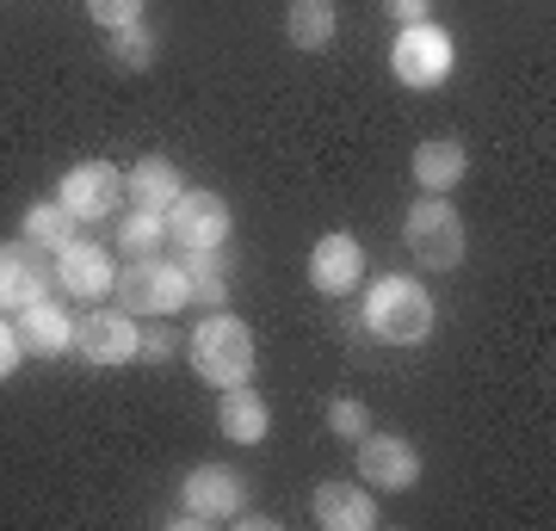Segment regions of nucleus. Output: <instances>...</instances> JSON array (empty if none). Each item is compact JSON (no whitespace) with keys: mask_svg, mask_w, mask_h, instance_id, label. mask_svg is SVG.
Returning <instances> with one entry per match:
<instances>
[{"mask_svg":"<svg viewBox=\"0 0 556 531\" xmlns=\"http://www.w3.org/2000/svg\"><path fill=\"white\" fill-rule=\"evenodd\" d=\"M167 241L179 254L186 248H223L229 241V204L223 192H179L167 204Z\"/></svg>","mask_w":556,"mask_h":531,"instance_id":"nucleus-10","label":"nucleus"},{"mask_svg":"<svg viewBox=\"0 0 556 531\" xmlns=\"http://www.w3.org/2000/svg\"><path fill=\"white\" fill-rule=\"evenodd\" d=\"M112 56L124 62V68H155V31H149V25H118V31H112Z\"/></svg>","mask_w":556,"mask_h":531,"instance_id":"nucleus-22","label":"nucleus"},{"mask_svg":"<svg viewBox=\"0 0 556 531\" xmlns=\"http://www.w3.org/2000/svg\"><path fill=\"white\" fill-rule=\"evenodd\" d=\"M464 174H470V155H464L457 137H433V142L415 149V179L427 186V192H452Z\"/></svg>","mask_w":556,"mask_h":531,"instance_id":"nucleus-19","label":"nucleus"},{"mask_svg":"<svg viewBox=\"0 0 556 531\" xmlns=\"http://www.w3.org/2000/svg\"><path fill=\"white\" fill-rule=\"evenodd\" d=\"M217 427H223L229 445H260V439L273 433V408H266V395L236 383V390H223V402H217Z\"/></svg>","mask_w":556,"mask_h":531,"instance_id":"nucleus-16","label":"nucleus"},{"mask_svg":"<svg viewBox=\"0 0 556 531\" xmlns=\"http://www.w3.org/2000/svg\"><path fill=\"white\" fill-rule=\"evenodd\" d=\"M179 192H186V179H179V167L167 155H142L137 167L124 174V198L142 204V211H167Z\"/></svg>","mask_w":556,"mask_h":531,"instance_id":"nucleus-17","label":"nucleus"},{"mask_svg":"<svg viewBox=\"0 0 556 531\" xmlns=\"http://www.w3.org/2000/svg\"><path fill=\"white\" fill-rule=\"evenodd\" d=\"M365 328L390 346H420V340L433 334V296L420 278H378L371 296H365Z\"/></svg>","mask_w":556,"mask_h":531,"instance_id":"nucleus-3","label":"nucleus"},{"mask_svg":"<svg viewBox=\"0 0 556 531\" xmlns=\"http://www.w3.org/2000/svg\"><path fill=\"white\" fill-rule=\"evenodd\" d=\"M137 340H142V328H137V315L130 309H93L75 321V353L87 358V365H130L137 358Z\"/></svg>","mask_w":556,"mask_h":531,"instance_id":"nucleus-8","label":"nucleus"},{"mask_svg":"<svg viewBox=\"0 0 556 531\" xmlns=\"http://www.w3.org/2000/svg\"><path fill=\"white\" fill-rule=\"evenodd\" d=\"M112 296H118V309L142 315H179L192 303V273L179 266V260H161V254H130V266H118L112 278Z\"/></svg>","mask_w":556,"mask_h":531,"instance_id":"nucleus-2","label":"nucleus"},{"mask_svg":"<svg viewBox=\"0 0 556 531\" xmlns=\"http://www.w3.org/2000/svg\"><path fill=\"white\" fill-rule=\"evenodd\" d=\"M402 241H408L415 266H427V273H452V266H464V254H470L464 217H457V204L445 192L420 198L415 211L402 217Z\"/></svg>","mask_w":556,"mask_h":531,"instance_id":"nucleus-4","label":"nucleus"},{"mask_svg":"<svg viewBox=\"0 0 556 531\" xmlns=\"http://www.w3.org/2000/svg\"><path fill=\"white\" fill-rule=\"evenodd\" d=\"M457 62V43L445 25L420 20V25H396V50H390V68H396L402 87H439L452 75Z\"/></svg>","mask_w":556,"mask_h":531,"instance_id":"nucleus-6","label":"nucleus"},{"mask_svg":"<svg viewBox=\"0 0 556 531\" xmlns=\"http://www.w3.org/2000/svg\"><path fill=\"white\" fill-rule=\"evenodd\" d=\"M20 358H25V346H20V334H13V321L0 315V377L20 371Z\"/></svg>","mask_w":556,"mask_h":531,"instance_id":"nucleus-27","label":"nucleus"},{"mask_svg":"<svg viewBox=\"0 0 556 531\" xmlns=\"http://www.w3.org/2000/svg\"><path fill=\"white\" fill-rule=\"evenodd\" d=\"M112 278H118V266H112V254H105L100 241H68V248H56V285L68 296H87V303H100V296H112Z\"/></svg>","mask_w":556,"mask_h":531,"instance_id":"nucleus-11","label":"nucleus"},{"mask_svg":"<svg viewBox=\"0 0 556 531\" xmlns=\"http://www.w3.org/2000/svg\"><path fill=\"white\" fill-rule=\"evenodd\" d=\"M358 278H365V248H358V236L334 229V236H321L316 248H309V285H316L321 296H346Z\"/></svg>","mask_w":556,"mask_h":531,"instance_id":"nucleus-13","label":"nucleus"},{"mask_svg":"<svg viewBox=\"0 0 556 531\" xmlns=\"http://www.w3.org/2000/svg\"><path fill=\"white\" fill-rule=\"evenodd\" d=\"M383 13L396 25H420V20H433V0H383Z\"/></svg>","mask_w":556,"mask_h":531,"instance_id":"nucleus-28","label":"nucleus"},{"mask_svg":"<svg viewBox=\"0 0 556 531\" xmlns=\"http://www.w3.org/2000/svg\"><path fill=\"white\" fill-rule=\"evenodd\" d=\"M309 513H316V526H328V531H371L383 519L378 494H365V482H346V476L321 482L316 501H309Z\"/></svg>","mask_w":556,"mask_h":531,"instance_id":"nucleus-15","label":"nucleus"},{"mask_svg":"<svg viewBox=\"0 0 556 531\" xmlns=\"http://www.w3.org/2000/svg\"><path fill=\"white\" fill-rule=\"evenodd\" d=\"M353 445H358V482H365V489L402 494V489L420 482V452L402 433H365V439H353Z\"/></svg>","mask_w":556,"mask_h":531,"instance_id":"nucleus-9","label":"nucleus"},{"mask_svg":"<svg viewBox=\"0 0 556 531\" xmlns=\"http://www.w3.org/2000/svg\"><path fill=\"white\" fill-rule=\"evenodd\" d=\"M20 229H25V241H31V248H43V254H50V248H68V241H75V217L62 211L56 198H38V204L25 211Z\"/></svg>","mask_w":556,"mask_h":531,"instance_id":"nucleus-20","label":"nucleus"},{"mask_svg":"<svg viewBox=\"0 0 556 531\" xmlns=\"http://www.w3.org/2000/svg\"><path fill=\"white\" fill-rule=\"evenodd\" d=\"M43 291H50V260H43V248H31V241L0 248V315L7 309L20 315L25 303H38Z\"/></svg>","mask_w":556,"mask_h":531,"instance_id":"nucleus-14","label":"nucleus"},{"mask_svg":"<svg viewBox=\"0 0 556 531\" xmlns=\"http://www.w3.org/2000/svg\"><path fill=\"white\" fill-rule=\"evenodd\" d=\"M340 31V13H334V0H291L285 7V38H291V50H328Z\"/></svg>","mask_w":556,"mask_h":531,"instance_id":"nucleus-18","label":"nucleus"},{"mask_svg":"<svg viewBox=\"0 0 556 531\" xmlns=\"http://www.w3.org/2000/svg\"><path fill=\"white\" fill-rule=\"evenodd\" d=\"M328 433L334 439H365L371 433V408H365L358 395H334V402H328Z\"/></svg>","mask_w":556,"mask_h":531,"instance_id":"nucleus-23","label":"nucleus"},{"mask_svg":"<svg viewBox=\"0 0 556 531\" xmlns=\"http://www.w3.org/2000/svg\"><path fill=\"white\" fill-rule=\"evenodd\" d=\"M56 204L68 211L75 223H105V217H118V204H124V174L112 167V161H75L68 174H62L56 186Z\"/></svg>","mask_w":556,"mask_h":531,"instance_id":"nucleus-7","label":"nucleus"},{"mask_svg":"<svg viewBox=\"0 0 556 531\" xmlns=\"http://www.w3.org/2000/svg\"><path fill=\"white\" fill-rule=\"evenodd\" d=\"M192 303H204V309H229V278H223V273H199V278H192Z\"/></svg>","mask_w":556,"mask_h":531,"instance_id":"nucleus-26","label":"nucleus"},{"mask_svg":"<svg viewBox=\"0 0 556 531\" xmlns=\"http://www.w3.org/2000/svg\"><path fill=\"white\" fill-rule=\"evenodd\" d=\"M13 334H20L25 358H62L68 346H75V315L62 309L56 296H38V303H25L20 309Z\"/></svg>","mask_w":556,"mask_h":531,"instance_id":"nucleus-12","label":"nucleus"},{"mask_svg":"<svg viewBox=\"0 0 556 531\" xmlns=\"http://www.w3.org/2000/svg\"><path fill=\"white\" fill-rule=\"evenodd\" d=\"M161 241H167V211H142V204H130L118 217V248L124 254H155Z\"/></svg>","mask_w":556,"mask_h":531,"instance_id":"nucleus-21","label":"nucleus"},{"mask_svg":"<svg viewBox=\"0 0 556 531\" xmlns=\"http://www.w3.org/2000/svg\"><path fill=\"white\" fill-rule=\"evenodd\" d=\"M174 353H179V334L167 328V315H155V328L137 340V358H149V365H167Z\"/></svg>","mask_w":556,"mask_h":531,"instance_id":"nucleus-25","label":"nucleus"},{"mask_svg":"<svg viewBox=\"0 0 556 531\" xmlns=\"http://www.w3.org/2000/svg\"><path fill=\"white\" fill-rule=\"evenodd\" d=\"M236 526H248V531H273V519H266V513H236Z\"/></svg>","mask_w":556,"mask_h":531,"instance_id":"nucleus-29","label":"nucleus"},{"mask_svg":"<svg viewBox=\"0 0 556 531\" xmlns=\"http://www.w3.org/2000/svg\"><path fill=\"white\" fill-rule=\"evenodd\" d=\"M186 353H192V371L204 383H217V390H236L254 377V334H248V321L229 309H211L199 321V334L186 340Z\"/></svg>","mask_w":556,"mask_h":531,"instance_id":"nucleus-1","label":"nucleus"},{"mask_svg":"<svg viewBox=\"0 0 556 531\" xmlns=\"http://www.w3.org/2000/svg\"><path fill=\"white\" fill-rule=\"evenodd\" d=\"M87 20L100 25V31H118V25L142 20V0H87Z\"/></svg>","mask_w":556,"mask_h":531,"instance_id":"nucleus-24","label":"nucleus"},{"mask_svg":"<svg viewBox=\"0 0 556 531\" xmlns=\"http://www.w3.org/2000/svg\"><path fill=\"white\" fill-rule=\"evenodd\" d=\"M241 501H248V482H241L236 464H199V470H186L179 482V519L186 526H236Z\"/></svg>","mask_w":556,"mask_h":531,"instance_id":"nucleus-5","label":"nucleus"}]
</instances>
